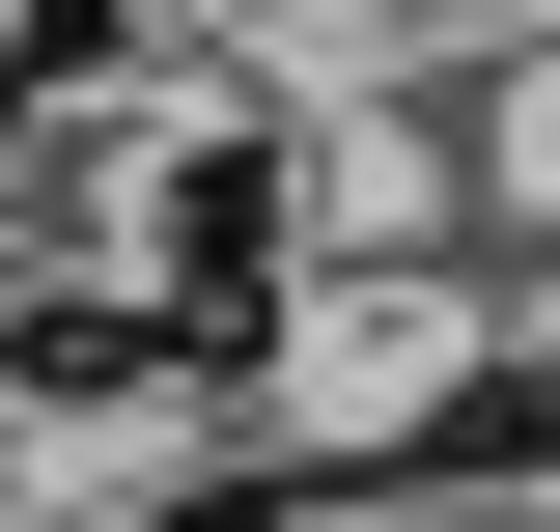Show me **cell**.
Wrapping results in <instances>:
<instances>
[{
	"label": "cell",
	"mask_w": 560,
	"mask_h": 532,
	"mask_svg": "<svg viewBox=\"0 0 560 532\" xmlns=\"http://www.w3.org/2000/svg\"><path fill=\"white\" fill-rule=\"evenodd\" d=\"M533 169H560V57H533Z\"/></svg>",
	"instance_id": "obj_1"
}]
</instances>
